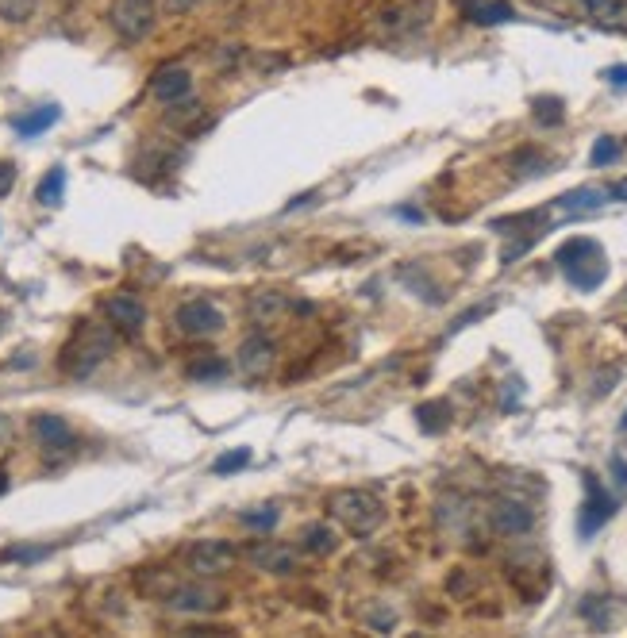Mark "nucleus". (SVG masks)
Returning <instances> with one entry per match:
<instances>
[{
    "label": "nucleus",
    "instance_id": "obj_1",
    "mask_svg": "<svg viewBox=\"0 0 627 638\" xmlns=\"http://www.w3.org/2000/svg\"><path fill=\"white\" fill-rule=\"evenodd\" d=\"M116 350V327H101V323H77V331L70 335V343L62 346L58 366L70 377H89L101 366L104 358H112Z\"/></svg>",
    "mask_w": 627,
    "mask_h": 638
},
{
    "label": "nucleus",
    "instance_id": "obj_2",
    "mask_svg": "<svg viewBox=\"0 0 627 638\" xmlns=\"http://www.w3.org/2000/svg\"><path fill=\"white\" fill-rule=\"evenodd\" d=\"M554 266L570 277V285L581 289V293H593V289H601L604 277H608V258H604V250L597 239H585V235H577L570 243H562L554 250Z\"/></svg>",
    "mask_w": 627,
    "mask_h": 638
},
{
    "label": "nucleus",
    "instance_id": "obj_3",
    "mask_svg": "<svg viewBox=\"0 0 627 638\" xmlns=\"http://www.w3.org/2000/svg\"><path fill=\"white\" fill-rule=\"evenodd\" d=\"M327 512L339 519L354 539H370L385 519V504L366 489H339L327 496Z\"/></svg>",
    "mask_w": 627,
    "mask_h": 638
},
{
    "label": "nucleus",
    "instance_id": "obj_4",
    "mask_svg": "<svg viewBox=\"0 0 627 638\" xmlns=\"http://www.w3.org/2000/svg\"><path fill=\"white\" fill-rule=\"evenodd\" d=\"M154 20H158L154 0H112V8H108V27L124 43H143L154 31Z\"/></svg>",
    "mask_w": 627,
    "mask_h": 638
},
{
    "label": "nucleus",
    "instance_id": "obj_5",
    "mask_svg": "<svg viewBox=\"0 0 627 638\" xmlns=\"http://www.w3.org/2000/svg\"><path fill=\"white\" fill-rule=\"evenodd\" d=\"M162 600H166L170 612H189V615H212L227 608V592L204 585V577L201 581H177Z\"/></svg>",
    "mask_w": 627,
    "mask_h": 638
},
{
    "label": "nucleus",
    "instance_id": "obj_6",
    "mask_svg": "<svg viewBox=\"0 0 627 638\" xmlns=\"http://www.w3.org/2000/svg\"><path fill=\"white\" fill-rule=\"evenodd\" d=\"M585 504H581V519H577V535L581 539H593L608 519L616 516V496L604 489L597 473H585Z\"/></svg>",
    "mask_w": 627,
    "mask_h": 638
},
{
    "label": "nucleus",
    "instance_id": "obj_7",
    "mask_svg": "<svg viewBox=\"0 0 627 638\" xmlns=\"http://www.w3.org/2000/svg\"><path fill=\"white\" fill-rule=\"evenodd\" d=\"M235 562H239V550L224 539H201L185 550V565L197 577H224Z\"/></svg>",
    "mask_w": 627,
    "mask_h": 638
},
{
    "label": "nucleus",
    "instance_id": "obj_8",
    "mask_svg": "<svg viewBox=\"0 0 627 638\" xmlns=\"http://www.w3.org/2000/svg\"><path fill=\"white\" fill-rule=\"evenodd\" d=\"M177 331L181 335H189V339H212V335H220L227 327L224 312L212 304V300H185L181 308H177Z\"/></svg>",
    "mask_w": 627,
    "mask_h": 638
},
{
    "label": "nucleus",
    "instance_id": "obj_9",
    "mask_svg": "<svg viewBox=\"0 0 627 638\" xmlns=\"http://www.w3.org/2000/svg\"><path fill=\"white\" fill-rule=\"evenodd\" d=\"M427 16H431V4H427V0H389V4L377 12V27H381L389 39H397V35L420 31V27L427 24Z\"/></svg>",
    "mask_w": 627,
    "mask_h": 638
},
{
    "label": "nucleus",
    "instance_id": "obj_10",
    "mask_svg": "<svg viewBox=\"0 0 627 638\" xmlns=\"http://www.w3.org/2000/svg\"><path fill=\"white\" fill-rule=\"evenodd\" d=\"M104 316L108 323L120 331V335H143V323H147V308H143V300L131 293H116L104 300Z\"/></svg>",
    "mask_w": 627,
    "mask_h": 638
},
{
    "label": "nucleus",
    "instance_id": "obj_11",
    "mask_svg": "<svg viewBox=\"0 0 627 638\" xmlns=\"http://www.w3.org/2000/svg\"><path fill=\"white\" fill-rule=\"evenodd\" d=\"M274 358H277V346L270 343L266 335H251V339H243L239 354H235V369H239L247 381H262V377L274 369Z\"/></svg>",
    "mask_w": 627,
    "mask_h": 638
},
{
    "label": "nucleus",
    "instance_id": "obj_12",
    "mask_svg": "<svg viewBox=\"0 0 627 638\" xmlns=\"http://www.w3.org/2000/svg\"><path fill=\"white\" fill-rule=\"evenodd\" d=\"M489 527L504 539H516V535H527L535 527V512L520 500H497L493 512H489Z\"/></svg>",
    "mask_w": 627,
    "mask_h": 638
},
{
    "label": "nucleus",
    "instance_id": "obj_13",
    "mask_svg": "<svg viewBox=\"0 0 627 638\" xmlns=\"http://www.w3.org/2000/svg\"><path fill=\"white\" fill-rule=\"evenodd\" d=\"M247 562H251L254 569L274 573V577H289V573L297 569V550L285 546V542H251Z\"/></svg>",
    "mask_w": 627,
    "mask_h": 638
},
{
    "label": "nucleus",
    "instance_id": "obj_14",
    "mask_svg": "<svg viewBox=\"0 0 627 638\" xmlns=\"http://www.w3.org/2000/svg\"><path fill=\"white\" fill-rule=\"evenodd\" d=\"M189 93H193V77H189L185 66H162V70L151 77V97L158 100V104L177 108L181 100H189Z\"/></svg>",
    "mask_w": 627,
    "mask_h": 638
},
{
    "label": "nucleus",
    "instance_id": "obj_15",
    "mask_svg": "<svg viewBox=\"0 0 627 638\" xmlns=\"http://www.w3.org/2000/svg\"><path fill=\"white\" fill-rule=\"evenodd\" d=\"M35 435H39V442L47 446V450H54V454H70L74 450V431H70V423L58 416H39L35 419Z\"/></svg>",
    "mask_w": 627,
    "mask_h": 638
},
{
    "label": "nucleus",
    "instance_id": "obj_16",
    "mask_svg": "<svg viewBox=\"0 0 627 638\" xmlns=\"http://www.w3.org/2000/svg\"><path fill=\"white\" fill-rule=\"evenodd\" d=\"M462 12L470 24H508L516 20V8L508 0H462Z\"/></svg>",
    "mask_w": 627,
    "mask_h": 638
},
{
    "label": "nucleus",
    "instance_id": "obj_17",
    "mask_svg": "<svg viewBox=\"0 0 627 638\" xmlns=\"http://www.w3.org/2000/svg\"><path fill=\"white\" fill-rule=\"evenodd\" d=\"M601 27H627V0H577Z\"/></svg>",
    "mask_w": 627,
    "mask_h": 638
},
{
    "label": "nucleus",
    "instance_id": "obj_18",
    "mask_svg": "<svg viewBox=\"0 0 627 638\" xmlns=\"http://www.w3.org/2000/svg\"><path fill=\"white\" fill-rule=\"evenodd\" d=\"M416 419H420V431H427V435H439V431H447L451 427V404L447 400H431V404H420L416 408Z\"/></svg>",
    "mask_w": 627,
    "mask_h": 638
},
{
    "label": "nucleus",
    "instance_id": "obj_19",
    "mask_svg": "<svg viewBox=\"0 0 627 638\" xmlns=\"http://www.w3.org/2000/svg\"><path fill=\"white\" fill-rule=\"evenodd\" d=\"M58 104H47V108H35L31 116H24V120H16V131L24 135V139H35V135H43L47 127H54L58 123Z\"/></svg>",
    "mask_w": 627,
    "mask_h": 638
},
{
    "label": "nucleus",
    "instance_id": "obj_20",
    "mask_svg": "<svg viewBox=\"0 0 627 638\" xmlns=\"http://www.w3.org/2000/svg\"><path fill=\"white\" fill-rule=\"evenodd\" d=\"M335 546H339V539H335V531L327 527V523H308L304 527V550L308 554H335Z\"/></svg>",
    "mask_w": 627,
    "mask_h": 638
},
{
    "label": "nucleus",
    "instance_id": "obj_21",
    "mask_svg": "<svg viewBox=\"0 0 627 638\" xmlns=\"http://www.w3.org/2000/svg\"><path fill=\"white\" fill-rule=\"evenodd\" d=\"M62 193H66V170H62V166H54V170H47V177L39 181L35 200H39V204H47V208H54V204H62Z\"/></svg>",
    "mask_w": 627,
    "mask_h": 638
},
{
    "label": "nucleus",
    "instance_id": "obj_22",
    "mask_svg": "<svg viewBox=\"0 0 627 638\" xmlns=\"http://www.w3.org/2000/svg\"><path fill=\"white\" fill-rule=\"evenodd\" d=\"M604 200H608V193H601V189H574V193L558 197L554 204L566 208V212H589V208H601Z\"/></svg>",
    "mask_w": 627,
    "mask_h": 638
},
{
    "label": "nucleus",
    "instance_id": "obj_23",
    "mask_svg": "<svg viewBox=\"0 0 627 638\" xmlns=\"http://www.w3.org/2000/svg\"><path fill=\"white\" fill-rule=\"evenodd\" d=\"M289 304H285V296L281 293H258L251 296V316L258 319V323H274L281 312H285Z\"/></svg>",
    "mask_w": 627,
    "mask_h": 638
},
{
    "label": "nucleus",
    "instance_id": "obj_24",
    "mask_svg": "<svg viewBox=\"0 0 627 638\" xmlns=\"http://www.w3.org/2000/svg\"><path fill=\"white\" fill-rule=\"evenodd\" d=\"M577 612L585 615V619H589L597 631H604V627H608V619H612V604H608V600H601V596H585Z\"/></svg>",
    "mask_w": 627,
    "mask_h": 638
},
{
    "label": "nucleus",
    "instance_id": "obj_25",
    "mask_svg": "<svg viewBox=\"0 0 627 638\" xmlns=\"http://www.w3.org/2000/svg\"><path fill=\"white\" fill-rule=\"evenodd\" d=\"M35 4L39 0H0V20L4 24H27L35 16Z\"/></svg>",
    "mask_w": 627,
    "mask_h": 638
},
{
    "label": "nucleus",
    "instance_id": "obj_26",
    "mask_svg": "<svg viewBox=\"0 0 627 638\" xmlns=\"http://www.w3.org/2000/svg\"><path fill=\"white\" fill-rule=\"evenodd\" d=\"M243 527H251V531H270L277 523V504H266V508H251V512H243L239 516Z\"/></svg>",
    "mask_w": 627,
    "mask_h": 638
},
{
    "label": "nucleus",
    "instance_id": "obj_27",
    "mask_svg": "<svg viewBox=\"0 0 627 638\" xmlns=\"http://www.w3.org/2000/svg\"><path fill=\"white\" fill-rule=\"evenodd\" d=\"M620 154H624V147H620L612 135H604V139H597V147H593V154H589V162L601 170V166H612Z\"/></svg>",
    "mask_w": 627,
    "mask_h": 638
},
{
    "label": "nucleus",
    "instance_id": "obj_28",
    "mask_svg": "<svg viewBox=\"0 0 627 638\" xmlns=\"http://www.w3.org/2000/svg\"><path fill=\"white\" fill-rule=\"evenodd\" d=\"M562 108H566V104L558 97H539L535 100V120L554 127V123H562Z\"/></svg>",
    "mask_w": 627,
    "mask_h": 638
},
{
    "label": "nucleus",
    "instance_id": "obj_29",
    "mask_svg": "<svg viewBox=\"0 0 627 638\" xmlns=\"http://www.w3.org/2000/svg\"><path fill=\"white\" fill-rule=\"evenodd\" d=\"M247 462H251V450H247V446H239V450H231V454H224V458H216V462H212V473H220V477H224V473H231V469H243Z\"/></svg>",
    "mask_w": 627,
    "mask_h": 638
},
{
    "label": "nucleus",
    "instance_id": "obj_30",
    "mask_svg": "<svg viewBox=\"0 0 627 638\" xmlns=\"http://www.w3.org/2000/svg\"><path fill=\"white\" fill-rule=\"evenodd\" d=\"M512 166H520V170H524L527 177H539V173L547 170V166H551V162H547V158H539V154H535V150H520V154H516V158H512Z\"/></svg>",
    "mask_w": 627,
    "mask_h": 638
},
{
    "label": "nucleus",
    "instance_id": "obj_31",
    "mask_svg": "<svg viewBox=\"0 0 627 638\" xmlns=\"http://www.w3.org/2000/svg\"><path fill=\"white\" fill-rule=\"evenodd\" d=\"M224 373H227V362H220V358H212V362H193V366H189V377H197V381L224 377Z\"/></svg>",
    "mask_w": 627,
    "mask_h": 638
},
{
    "label": "nucleus",
    "instance_id": "obj_32",
    "mask_svg": "<svg viewBox=\"0 0 627 638\" xmlns=\"http://www.w3.org/2000/svg\"><path fill=\"white\" fill-rule=\"evenodd\" d=\"M16 185V162H0V197H8Z\"/></svg>",
    "mask_w": 627,
    "mask_h": 638
},
{
    "label": "nucleus",
    "instance_id": "obj_33",
    "mask_svg": "<svg viewBox=\"0 0 627 638\" xmlns=\"http://www.w3.org/2000/svg\"><path fill=\"white\" fill-rule=\"evenodd\" d=\"M604 77H608V85H612V89H627V66H612Z\"/></svg>",
    "mask_w": 627,
    "mask_h": 638
},
{
    "label": "nucleus",
    "instance_id": "obj_34",
    "mask_svg": "<svg viewBox=\"0 0 627 638\" xmlns=\"http://www.w3.org/2000/svg\"><path fill=\"white\" fill-rule=\"evenodd\" d=\"M612 477H616V485L627 489V462L624 458H612Z\"/></svg>",
    "mask_w": 627,
    "mask_h": 638
},
{
    "label": "nucleus",
    "instance_id": "obj_35",
    "mask_svg": "<svg viewBox=\"0 0 627 638\" xmlns=\"http://www.w3.org/2000/svg\"><path fill=\"white\" fill-rule=\"evenodd\" d=\"M197 4H204V0H166V8H170V12H177V16H181V12H193Z\"/></svg>",
    "mask_w": 627,
    "mask_h": 638
},
{
    "label": "nucleus",
    "instance_id": "obj_36",
    "mask_svg": "<svg viewBox=\"0 0 627 638\" xmlns=\"http://www.w3.org/2000/svg\"><path fill=\"white\" fill-rule=\"evenodd\" d=\"M608 193V200H627V181H616L612 189H604Z\"/></svg>",
    "mask_w": 627,
    "mask_h": 638
},
{
    "label": "nucleus",
    "instance_id": "obj_37",
    "mask_svg": "<svg viewBox=\"0 0 627 638\" xmlns=\"http://www.w3.org/2000/svg\"><path fill=\"white\" fill-rule=\"evenodd\" d=\"M0 492H8V469L0 466Z\"/></svg>",
    "mask_w": 627,
    "mask_h": 638
},
{
    "label": "nucleus",
    "instance_id": "obj_38",
    "mask_svg": "<svg viewBox=\"0 0 627 638\" xmlns=\"http://www.w3.org/2000/svg\"><path fill=\"white\" fill-rule=\"evenodd\" d=\"M620 431H627V412H624V419H620Z\"/></svg>",
    "mask_w": 627,
    "mask_h": 638
},
{
    "label": "nucleus",
    "instance_id": "obj_39",
    "mask_svg": "<svg viewBox=\"0 0 627 638\" xmlns=\"http://www.w3.org/2000/svg\"><path fill=\"white\" fill-rule=\"evenodd\" d=\"M4 323H8V316H4V312H0V331H4Z\"/></svg>",
    "mask_w": 627,
    "mask_h": 638
}]
</instances>
